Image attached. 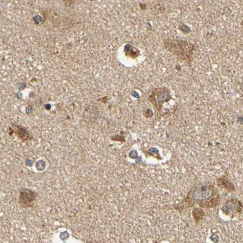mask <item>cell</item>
<instances>
[{
    "mask_svg": "<svg viewBox=\"0 0 243 243\" xmlns=\"http://www.w3.org/2000/svg\"><path fill=\"white\" fill-rule=\"evenodd\" d=\"M164 46L178 59L187 63L191 61L194 51L196 49L195 45L192 43L180 40H165Z\"/></svg>",
    "mask_w": 243,
    "mask_h": 243,
    "instance_id": "1",
    "label": "cell"
},
{
    "mask_svg": "<svg viewBox=\"0 0 243 243\" xmlns=\"http://www.w3.org/2000/svg\"><path fill=\"white\" fill-rule=\"evenodd\" d=\"M171 99V95L168 89L166 88H156L149 96V100L158 111H160L164 103Z\"/></svg>",
    "mask_w": 243,
    "mask_h": 243,
    "instance_id": "3",
    "label": "cell"
},
{
    "mask_svg": "<svg viewBox=\"0 0 243 243\" xmlns=\"http://www.w3.org/2000/svg\"><path fill=\"white\" fill-rule=\"evenodd\" d=\"M192 201L200 202L202 207H212L216 206L219 197L216 195V191L212 185H204L197 187L191 193Z\"/></svg>",
    "mask_w": 243,
    "mask_h": 243,
    "instance_id": "2",
    "label": "cell"
},
{
    "mask_svg": "<svg viewBox=\"0 0 243 243\" xmlns=\"http://www.w3.org/2000/svg\"><path fill=\"white\" fill-rule=\"evenodd\" d=\"M242 209V205L241 202L236 199L228 200L224 204L223 207V212L227 215L240 214Z\"/></svg>",
    "mask_w": 243,
    "mask_h": 243,
    "instance_id": "4",
    "label": "cell"
}]
</instances>
